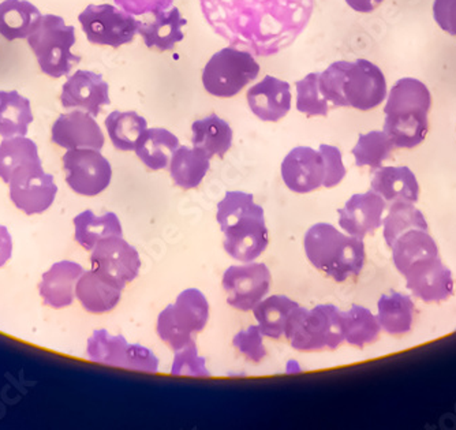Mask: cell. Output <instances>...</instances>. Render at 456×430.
I'll return each mask as SVG.
<instances>
[{
    "mask_svg": "<svg viewBox=\"0 0 456 430\" xmlns=\"http://www.w3.org/2000/svg\"><path fill=\"white\" fill-rule=\"evenodd\" d=\"M12 238L9 230L4 225L0 224V268L12 258Z\"/></svg>",
    "mask_w": 456,
    "mask_h": 430,
    "instance_id": "7dc6e473",
    "label": "cell"
},
{
    "mask_svg": "<svg viewBox=\"0 0 456 430\" xmlns=\"http://www.w3.org/2000/svg\"><path fill=\"white\" fill-rule=\"evenodd\" d=\"M263 337L260 327L250 325L232 337V345L240 354L245 355L246 360L260 363L266 357V348L264 345Z\"/></svg>",
    "mask_w": 456,
    "mask_h": 430,
    "instance_id": "b9f144b4",
    "label": "cell"
},
{
    "mask_svg": "<svg viewBox=\"0 0 456 430\" xmlns=\"http://www.w3.org/2000/svg\"><path fill=\"white\" fill-rule=\"evenodd\" d=\"M179 140L166 129H147L135 143V155L150 170H164L170 166Z\"/></svg>",
    "mask_w": 456,
    "mask_h": 430,
    "instance_id": "f1b7e54d",
    "label": "cell"
},
{
    "mask_svg": "<svg viewBox=\"0 0 456 430\" xmlns=\"http://www.w3.org/2000/svg\"><path fill=\"white\" fill-rule=\"evenodd\" d=\"M191 133L193 147L204 150L211 158L214 156L223 158L225 153L232 150L234 133L228 122L216 114L196 120L191 125Z\"/></svg>",
    "mask_w": 456,
    "mask_h": 430,
    "instance_id": "f546056e",
    "label": "cell"
},
{
    "mask_svg": "<svg viewBox=\"0 0 456 430\" xmlns=\"http://www.w3.org/2000/svg\"><path fill=\"white\" fill-rule=\"evenodd\" d=\"M284 337L297 352H334L346 342L345 314L335 304L296 307L287 320Z\"/></svg>",
    "mask_w": 456,
    "mask_h": 430,
    "instance_id": "8992f818",
    "label": "cell"
},
{
    "mask_svg": "<svg viewBox=\"0 0 456 430\" xmlns=\"http://www.w3.org/2000/svg\"><path fill=\"white\" fill-rule=\"evenodd\" d=\"M209 27L228 45L273 56L293 45L314 14V0H200Z\"/></svg>",
    "mask_w": 456,
    "mask_h": 430,
    "instance_id": "6da1fadb",
    "label": "cell"
},
{
    "mask_svg": "<svg viewBox=\"0 0 456 430\" xmlns=\"http://www.w3.org/2000/svg\"><path fill=\"white\" fill-rule=\"evenodd\" d=\"M433 17L444 32L456 37V0H435Z\"/></svg>",
    "mask_w": 456,
    "mask_h": 430,
    "instance_id": "bcb514c9",
    "label": "cell"
},
{
    "mask_svg": "<svg viewBox=\"0 0 456 430\" xmlns=\"http://www.w3.org/2000/svg\"><path fill=\"white\" fill-rule=\"evenodd\" d=\"M273 275L263 263L232 265L223 275L222 286L227 304L237 311L250 312L265 298Z\"/></svg>",
    "mask_w": 456,
    "mask_h": 430,
    "instance_id": "4fadbf2b",
    "label": "cell"
},
{
    "mask_svg": "<svg viewBox=\"0 0 456 430\" xmlns=\"http://www.w3.org/2000/svg\"><path fill=\"white\" fill-rule=\"evenodd\" d=\"M33 122L32 107L17 91H0V135L4 138L28 134Z\"/></svg>",
    "mask_w": 456,
    "mask_h": 430,
    "instance_id": "d6a6232c",
    "label": "cell"
},
{
    "mask_svg": "<svg viewBox=\"0 0 456 430\" xmlns=\"http://www.w3.org/2000/svg\"><path fill=\"white\" fill-rule=\"evenodd\" d=\"M371 191L378 193L387 204L403 201L416 204L419 199V183L409 167L378 168L370 183Z\"/></svg>",
    "mask_w": 456,
    "mask_h": 430,
    "instance_id": "603a6c76",
    "label": "cell"
},
{
    "mask_svg": "<svg viewBox=\"0 0 456 430\" xmlns=\"http://www.w3.org/2000/svg\"><path fill=\"white\" fill-rule=\"evenodd\" d=\"M35 167H43L35 141L17 135L0 142V178L4 183L9 184L12 176Z\"/></svg>",
    "mask_w": 456,
    "mask_h": 430,
    "instance_id": "484cf974",
    "label": "cell"
},
{
    "mask_svg": "<svg viewBox=\"0 0 456 430\" xmlns=\"http://www.w3.org/2000/svg\"><path fill=\"white\" fill-rule=\"evenodd\" d=\"M61 161L66 173V182L77 194L86 197L99 196L111 183V164L100 150L91 148L69 150Z\"/></svg>",
    "mask_w": 456,
    "mask_h": 430,
    "instance_id": "7c38bea8",
    "label": "cell"
},
{
    "mask_svg": "<svg viewBox=\"0 0 456 430\" xmlns=\"http://www.w3.org/2000/svg\"><path fill=\"white\" fill-rule=\"evenodd\" d=\"M209 167L211 158L204 150L179 145L170 161L171 179L183 191H191L199 188Z\"/></svg>",
    "mask_w": 456,
    "mask_h": 430,
    "instance_id": "83f0119b",
    "label": "cell"
},
{
    "mask_svg": "<svg viewBox=\"0 0 456 430\" xmlns=\"http://www.w3.org/2000/svg\"><path fill=\"white\" fill-rule=\"evenodd\" d=\"M10 199L20 211L40 215L47 211L58 194L53 176L43 167L30 168L12 176L9 182Z\"/></svg>",
    "mask_w": 456,
    "mask_h": 430,
    "instance_id": "5bb4252c",
    "label": "cell"
},
{
    "mask_svg": "<svg viewBox=\"0 0 456 430\" xmlns=\"http://www.w3.org/2000/svg\"><path fill=\"white\" fill-rule=\"evenodd\" d=\"M287 372H301V368H299L298 362H297V361H289V365H287Z\"/></svg>",
    "mask_w": 456,
    "mask_h": 430,
    "instance_id": "681fc988",
    "label": "cell"
},
{
    "mask_svg": "<svg viewBox=\"0 0 456 430\" xmlns=\"http://www.w3.org/2000/svg\"><path fill=\"white\" fill-rule=\"evenodd\" d=\"M43 73L53 78L69 76L81 61L71 48L76 45V29L59 15H43L37 29L28 37Z\"/></svg>",
    "mask_w": 456,
    "mask_h": 430,
    "instance_id": "52a82bcc",
    "label": "cell"
},
{
    "mask_svg": "<svg viewBox=\"0 0 456 430\" xmlns=\"http://www.w3.org/2000/svg\"><path fill=\"white\" fill-rule=\"evenodd\" d=\"M324 178V160L322 153L314 148H294L281 163V179L289 191L294 193L307 194L319 191Z\"/></svg>",
    "mask_w": 456,
    "mask_h": 430,
    "instance_id": "2e32d148",
    "label": "cell"
},
{
    "mask_svg": "<svg viewBox=\"0 0 456 430\" xmlns=\"http://www.w3.org/2000/svg\"><path fill=\"white\" fill-rule=\"evenodd\" d=\"M76 296L88 313L104 314L119 304L122 290L91 270L77 281Z\"/></svg>",
    "mask_w": 456,
    "mask_h": 430,
    "instance_id": "cb8c5ba5",
    "label": "cell"
},
{
    "mask_svg": "<svg viewBox=\"0 0 456 430\" xmlns=\"http://www.w3.org/2000/svg\"><path fill=\"white\" fill-rule=\"evenodd\" d=\"M346 322V342L357 348L375 343L380 337L381 327L378 316L361 304H353L343 312Z\"/></svg>",
    "mask_w": 456,
    "mask_h": 430,
    "instance_id": "8d00e7d4",
    "label": "cell"
},
{
    "mask_svg": "<svg viewBox=\"0 0 456 430\" xmlns=\"http://www.w3.org/2000/svg\"><path fill=\"white\" fill-rule=\"evenodd\" d=\"M392 261L403 278L412 271L440 258L436 240L429 230H411L392 243Z\"/></svg>",
    "mask_w": 456,
    "mask_h": 430,
    "instance_id": "ffe728a7",
    "label": "cell"
},
{
    "mask_svg": "<svg viewBox=\"0 0 456 430\" xmlns=\"http://www.w3.org/2000/svg\"><path fill=\"white\" fill-rule=\"evenodd\" d=\"M411 230H429L424 214L412 202L398 201L389 207L383 220V235L388 247Z\"/></svg>",
    "mask_w": 456,
    "mask_h": 430,
    "instance_id": "e575fe53",
    "label": "cell"
},
{
    "mask_svg": "<svg viewBox=\"0 0 456 430\" xmlns=\"http://www.w3.org/2000/svg\"><path fill=\"white\" fill-rule=\"evenodd\" d=\"M106 129L117 150L130 152L135 150L138 138L148 129V122L134 111H114L106 118Z\"/></svg>",
    "mask_w": 456,
    "mask_h": 430,
    "instance_id": "d590c367",
    "label": "cell"
},
{
    "mask_svg": "<svg viewBox=\"0 0 456 430\" xmlns=\"http://www.w3.org/2000/svg\"><path fill=\"white\" fill-rule=\"evenodd\" d=\"M386 209L387 202L373 191L354 194L338 211L340 229L346 234L363 239L383 225Z\"/></svg>",
    "mask_w": 456,
    "mask_h": 430,
    "instance_id": "e0dca14e",
    "label": "cell"
},
{
    "mask_svg": "<svg viewBox=\"0 0 456 430\" xmlns=\"http://www.w3.org/2000/svg\"><path fill=\"white\" fill-rule=\"evenodd\" d=\"M171 375L211 377V372L207 369V360L199 355L196 340L176 350L171 366Z\"/></svg>",
    "mask_w": 456,
    "mask_h": 430,
    "instance_id": "60d3db41",
    "label": "cell"
},
{
    "mask_svg": "<svg viewBox=\"0 0 456 430\" xmlns=\"http://www.w3.org/2000/svg\"><path fill=\"white\" fill-rule=\"evenodd\" d=\"M174 0H115V4L133 15L156 14L170 9Z\"/></svg>",
    "mask_w": 456,
    "mask_h": 430,
    "instance_id": "f6af8a7d",
    "label": "cell"
},
{
    "mask_svg": "<svg viewBox=\"0 0 456 430\" xmlns=\"http://www.w3.org/2000/svg\"><path fill=\"white\" fill-rule=\"evenodd\" d=\"M260 74L255 55L235 47L223 48L215 53L202 71L205 91L212 96L234 97Z\"/></svg>",
    "mask_w": 456,
    "mask_h": 430,
    "instance_id": "9c48e42d",
    "label": "cell"
},
{
    "mask_svg": "<svg viewBox=\"0 0 456 430\" xmlns=\"http://www.w3.org/2000/svg\"><path fill=\"white\" fill-rule=\"evenodd\" d=\"M304 249L309 263L338 283L357 278L365 265L363 239L343 234L330 223H317L307 230Z\"/></svg>",
    "mask_w": 456,
    "mask_h": 430,
    "instance_id": "5b68a950",
    "label": "cell"
},
{
    "mask_svg": "<svg viewBox=\"0 0 456 430\" xmlns=\"http://www.w3.org/2000/svg\"><path fill=\"white\" fill-rule=\"evenodd\" d=\"M416 304L406 294L392 291L378 302V320L387 334L399 337L411 331Z\"/></svg>",
    "mask_w": 456,
    "mask_h": 430,
    "instance_id": "4dcf8cb0",
    "label": "cell"
},
{
    "mask_svg": "<svg viewBox=\"0 0 456 430\" xmlns=\"http://www.w3.org/2000/svg\"><path fill=\"white\" fill-rule=\"evenodd\" d=\"M394 148V143L386 133L373 130L358 137L357 145L353 148L351 153L354 156L357 167L378 170L383 166L384 161L391 158Z\"/></svg>",
    "mask_w": 456,
    "mask_h": 430,
    "instance_id": "f35d334b",
    "label": "cell"
},
{
    "mask_svg": "<svg viewBox=\"0 0 456 430\" xmlns=\"http://www.w3.org/2000/svg\"><path fill=\"white\" fill-rule=\"evenodd\" d=\"M84 270L74 261H59L43 273L38 293L47 306L63 309L70 306L76 296V286Z\"/></svg>",
    "mask_w": 456,
    "mask_h": 430,
    "instance_id": "44dd1931",
    "label": "cell"
},
{
    "mask_svg": "<svg viewBox=\"0 0 456 430\" xmlns=\"http://www.w3.org/2000/svg\"><path fill=\"white\" fill-rule=\"evenodd\" d=\"M298 306L296 301L286 296H271L264 298L253 309L261 334L269 339L279 340L283 337L287 320L291 312Z\"/></svg>",
    "mask_w": 456,
    "mask_h": 430,
    "instance_id": "836d02e7",
    "label": "cell"
},
{
    "mask_svg": "<svg viewBox=\"0 0 456 430\" xmlns=\"http://www.w3.org/2000/svg\"><path fill=\"white\" fill-rule=\"evenodd\" d=\"M78 20L92 45L112 48L132 43L142 24L134 15L112 4H89Z\"/></svg>",
    "mask_w": 456,
    "mask_h": 430,
    "instance_id": "30bf717a",
    "label": "cell"
},
{
    "mask_svg": "<svg viewBox=\"0 0 456 430\" xmlns=\"http://www.w3.org/2000/svg\"><path fill=\"white\" fill-rule=\"evenodd\" d=\"M129 345L122 335L115 337L106 329H99L89 337L86 354L92 362L123 368Z\"/></svg>",
    "mask_w": 456,
    "mask_h": 430,
    "instance_id": "74e56055",
    "label": "cell"
},
{
    "mask_svg": "<svg viewBox=\"0 0 456 430\" xmlns=\"http://www.w3.org/2000/svg\"><path fill=\"white\" fill-rule=\"evenodd\" d=\"M248 107L264 122H279L291 110V88L289 82L273 76L264 77L248 91Z\"/></svg>",
    "mask_w": 456,
    "mask_h": 430,
    "instance_id": "d6986e66",
    "label": "cell"
},
{
    "mask_svg": "<svg viewBox=\"0 0 456 430\" xmlns=\"http://www.w3.org/2000/svg\"><path fill=\"white\" fill-rule=\"evenodd\" d=\"M41 18L37 7L28 0H4L0 4V35L10 41L28 38Z\"/></svg>",
    "mask_w": 456,
    "mask_h": 430,
    "instance_id": "4316f807",
    "label": "cell"
},
{
    "mask_svg": "<svg viewBox=\"0 0 456 430\" xmlns=\"http://www.w3.org/2000/svg\"><path fill=\"white\" fill-rule=\"evenodd\" d=\"M51 135L56 145L68 150L78 148L102 150L106 141L94 117L79 110L61 115L53 125Z\"/></svg>",
    "mask_w": 456,
    "mask_h": 430,
    "instance_id": "ac0fdd59",
    "label": "cell"
},
{
    "mask_svg": "<svg viewBox=\"0 0 456 430\" xmlns=\"http://www.w3.org/2000/svg\"><path fill=\"white\" fill-rule=\"evenodd\" d=\"M383 2L384 0H346V4L358 12H371Z\"/></svg>",
    "mask_w": 456,
    "mask_h": 430,
    "instance_id": "c3c4849f",
    "label": "cell"
},
{
    "mask_svg": "<svg viewBox=\"0 0 456 430\" xmlns=\"http://www.w3.org/2000/svg\"><path fill=\"white\" fill-rule=\"evenodd\" d=\"M153 15V22H142L138 29L143 43L148 48H158L159 51L174 50L176 43L183 40L182 28L186 27L188 20L182 17L178 7H170Z\"/></svg>",
    "mask_w": 456,
    "mask_h": 430,
    "instance_id": "d4e9b609",
    "label": "cell"
},
{
    "mask_svg": "<svg viewBox=\"0 0 456 430\" xmlns=\"http://www.w3.org/2000/svg\"><path fill=\"white\" fill-rule=\"evenodd\" d=\"M74 238L82 246V249L92 252L94 246L104 238L119 235L122 237L123 230L119 217L114 212H107L102 216H96L92 211H84L74 217Z\"/></svg>",
    "mask_w": 456,
    "mask_h": 430,
    "instance_id": "1f68e13d",
    "label": "cell"
},
{
    "mask_svg": "<svg viewBox=\"0 0 456 430\" xmlns=\"http://www.w3.org/2000/svg\"><path fill=\"white\" fill-rule=\"evenodd\" d=\"M320 73L307 74L297 81V110L307 117H327L330 102L324 99L319 86Z\"/></svg>",
    "mask_w": 456,
    "mask_h": 430,
    "instance_id": "ab89813d",
    "label": "cell"
},
{
    "mask_svg": "<svg viewBox=\"0 0 456 430\" xmlns=\"http://www.w3.org/2000/svg\"><path fill=\"white\" fill-rule=\"evenodd\" d=\"M319 152L322 153L325 167V178L322 188H337L338 184L342 183L346 174H347L345 164H343L342 152H340L339 148L325 145V143L320 145Z\"/></svg>",
    "mask_w": 456,
    "mask_h": 430,
    "instance_id": "7bdbcfd3",
    "label": "cell"
},
{
    "mask_svg": "<svg viewBox=\"0 0 456 430\" xmlns=\"http://www.w3.org/2000/svg\"><path fill=\"white\" fill-rule=\"evenodd\" d=\"M208 320V299L197 288H188L176 296L175 304L160 312L156 332L176 352L193 342V335L204 331Z\"/></svg>",
    "mask_w": 456,
    "mask_h": 430,
    "instance_id": "ba28073f",
    "label": "cell"
},
{
    "mask_svg": "<svg viewBox=\"0 0 456 430\" xmlns=\"http://www.w3.org/2000/svg\"><path fill=\"white\" fill-rule=\"evenodd\" d=\"M159 363V358L150 348L141 345H129L123 368L137 372L158 373Z\"/></svg>",
    "mask_w": 456,
    "mask_h": 430,
    "instance_id": "ee69618b",
    "label": "cell"
},
{
    "mask_svg": "<svg viewBox=\"0 0 456 430\" xmlns=\"http://www.w3.org/2000/svg\"><path fill=\"white\" fill-rule=\"evenodd\" d=\"M61 102L63 109H76L96 118L102 107L110 106V86L102 74L78 70L61 88Z\"/></svg>",
    "mask_w": 456,
    "mask_h": 430,
    "instance_id": "9a60e30c",
    "label": "cell"
},
{
    "mask_svg": "<svg viewBox=\"0 0 456 430\" xmlns=\"http://www.w3.org/2000/svg\"><path fill=\"white\" fill-rule=\"evenodd\" d=\"M216 222L222 229L225 253L240 263H252L269 245L264 209L253 194L227 191L217 204Z\"/></svg>",
    "mask_w": 456,
    "mask_h": 430,
    "instance_id": "7a4b0ae2",
    "label": "cell"
},
{
    "mask_svg": "<svg viewBox=\"0 0 456 430\" xmlns=\"http://www.w3.org/2000/svg\"><path fill=\"white\" fill-rule=\"evenodd\" d=\"M430 106L432 96L424 82L402 78L392 86L384 109L383 132L394 147L412 150L424 142L429 130Z\"/></svg>",
    "mask_w": 456,
    "mask_h": 430,
    "instance_id": "277c9868",
    "label": "cell"
},
{
    "mask_svg": "<svg viewBox=\"0 0 456 430\" xmlns=\"http://www.w3.org/2000/svg\"><path fill=\"white\" fill-rule=\"evenodd\" d=\"M320 92L334 107H351L370 111L380 106L387 96L383 71L366 59L335 61L320 73Z\"/></svg>",
    "mask_w": 456,
    "mask_h": 430,
    "instance_id": "3957f363",
    "label": "cell"
},
{
    "mask_svg": "<svg viewBox=\"0 0 456 430\" xmlns=\"http://www.w3.org/2000/svg\"><path fill=\"white\" fill-rule=\"evenodd\" d=\"M91 264L94 272L122 291L140 275V253L119 235L100 240L92 250Z\"/></svg>",
    "mask_w": 456,
    "mask_h": 430,
    "instance_id": "8fae6325",
    "label": "cell"
},
{
    "mask_svg": "<svg viewBox=\"0 0 456 430\" xmlns=\"http://www.w3.org/2000/svg\"><path fill=\"white\" fill-rule=\"evenodd\" d=\"M404 279L412 296L427 304L447 301L453 294L452 272L440 258L412 271Z\"/></svg>",
    "mask_w": 456,
    "mask_h": 430,
    "instance_id": "7402d4cb",
    "label": "cell"
}]
</instances>
